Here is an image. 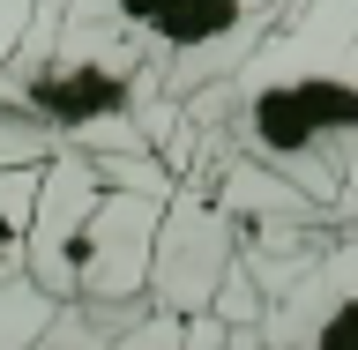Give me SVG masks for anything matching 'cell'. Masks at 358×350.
<instances>
[{"label": "cell", "instance_id": "obj_2", "mask_svg": "<svg viewBox=\"0 0 358 350\" xmlns=\"http://www.w3.org/2000/svg\"><path fill=\"white\" fill-rule=\"evenodd\" d=\"M268 22H276V8H262V0H75L67 45L112 30V45L150 52L172 89H194L209 75H231Z\"/></svg>", "mask_w": 358, "mask_h": 350}, {"label": "cell", "instance_id": "obj_1", "mask_svg": "<svg viewBox=\"0 0 358 350\" xmlns=\"http://www.w3.org/2000/svg\"><path fill=\"white\" fill-rule=\"evenodd\" d=\"M224 142L313 209L358 201V0H291L224 75Z\"/></svg>", "mask_w": 358, "mask_h": 350}, {"label": "cell", "instance_id": "obj_4", "mask_svg": "<svg viewBox=\"0 0 358 350\" xmlns=\"http://www.w3.org/2000/svg\"><path fill=\"white\" fill-rule=\"evenodd\" d=\"M157 201L150 194H97L83 231H75V291L83 298H120L150 276L157 254Z\"/></svg>", "mask_w": 358, "mask_h": 350}, {"label": "cell", "instance_id": "obj_3", "mask_svg": "<svg viewBox=\"0 0 358 350\" xmlns=\"http://www.w3.org/2000/svg\"><path fill=\"white\" fill-rule=\"evenodd\" d=\"M254 335L284 343V350L291 343L299 350H358V231L336 239L329 254H313Z\"/></svg>", "mask_w": 358, "mask_h": 350}]
</instances>
